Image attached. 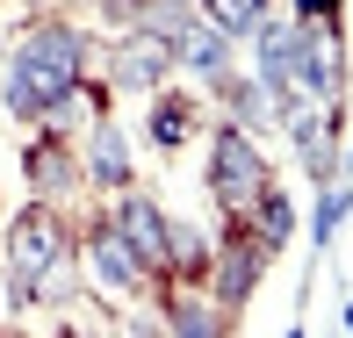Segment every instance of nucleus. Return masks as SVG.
<instances>
[{
    "label": "nucleus",
    "instance_id": "f257e3e1",
    "mask_svg": "<svg viewBox=\"0 0 353 338\" xmlns=\"http://www.w3.org/2000/svg\"><path fill=\"white\" fill-rule=\"evenodd\" d=\"M79 72H87V36L72 22H37L0 65V101H8V116L43 123L79 87Z\"/></svg>",
    "mask_w": 353,
    "mask_h": 338
},
{
    "label": "nucleus",
    "instance_id": "f03ea898",
    "mask_svg": "<svg viewBox=\"0 0 353 338\" xmlns=\"http://www.w3.org/2000/svg\"><path fill=\"white\" fill-rule=\"evenodd\" d=\"M58 260H72V231L51 202H29L8 216V237H0V273H8V302H37V281L51 273Z\"/></svg>",
    "mask_w": 353,
    "mask_h": 338
},
{
    "label": "nucleus",
    "instance_id": "7ed1b4c3",
    "mask_svg": "<svg viewBox=\"0 0 353 338\" xmlns=\"http://www.w3.org/2000/svg\"><path fill=\"white\" fill-rule=\"evenodd\" d=\"M267 187V158H260V144H252L238 123H223V130L210 137V195L223 216H245V202Z\"/></svg>",
    "mask_w": 353,
    "mask_h": 338
},
{
    "label": "nucleus",
    "instance_id": "20e7f679",
    "mask_svg": "<svg viewBox=\"0 0 353 338\" xmlns=\"http://www.w3.org/2000/svg\"><path fill=\"white\" fill-rule=\"evenodd\" d=\"M87 273H94V288H101L108 302H130L137 288H144V260L130 252V237L116 231V223H87Z\"/></svg>",
    "mask_w": 353,
    "mask_h": 338
},
{
    "label": "nucleus",
    "instance_id": "39448f33",
    "mask_svg": "<svg viewBox=\"0 0 353 338\" xmlns=\"http://www.w3.org/2000/svg\"><path fill=\"white\" fill-rule=\"evenodd\" d=\"M108 223L130 237V252L144 260V273H173V252H166L173 216H166L159 202H144V195H130V187H123V195H116V216H108Z\"/></svg>",
    "mask_w": 353,
    "mask_h": 338
},
{
    "label": "nucleus",
    "instance_id": "423d86ee",
    "mask_svg": "<svg viewBox=\"0 0 353 338\" xmlns=\"http://www.w3.org/2000/svg\"><path fill=\"white\" fill-rule=\"evenodd\" d=\"M267 260H274V252L245 231V216H231V231H223V245H216V302L223 310H238V302L252 295V281H260Z\"/></svg>",
    "mask_w": 353,
    "mask_h": 338
},
{
    "label": "nucleus",
    "instance_id": "0eeeda50",
    "mask_svg": "<svg viewBox=\"0 0 353 338\" xmlns=\"http://www.w3.org/2000/svg\"><path fill=\"white\" fill-rule=\"evenodd\" d=\"M79 180H94L101 195H123V187H130V137H123L116 116H94L87 158H79Z\"/></svg>",
    "mask_w": 353,
    "mask_h": 338
},
{
    "label": "nucleus",
    "instance_id": "6e6552de",
    "mask_svg": "<svg viewBox=\"0 0 353 338\" xmlns=\"http://www.w3.org/2000/svg\"><path fill=\"white\" fill-rule=\"evenodd\" d=\"M252 36H260V87L274 101H288L296 94V65H303V22H260Z\"/></svg>",
    "mask_w": 353,
    "mask_h": 338
},
{
    "label": "nucleus",
    "instance_id": "1a4fd4ad",
    "mask_svg": "<svg viewBox=\"0 0 353 338\" xmlns=\"http://www.w3.org/2000/svg\"><path fill=\"white\" fill-rule=\"evenodd\" d=\"M22 166H29V195H37V202H51V209L79 187V158H72V144H65V137H37Z\"/></svg>",
    "mask_w": 353,
    "mask_h": 338
},
{
    "label": "nucleus",
    "instance_id": "9d476101",
    "mask_svg": "<svg viewBox=\"0 0 353 338\" xmlns=\"http://www.w3.org/2000/svg\"><path fill=\"white\" fill-rule=\"evenodd\" d=\"M173 65H188L195 79H210V87H216V79H231V36L195 14L188 29H173Z\"/></svg>",
    "mask_w": 353,
    "mask_h": 338
},
{
    "label": "nucleus",
    "instance_id": "9b49d317",
    "mask_svg": "<svg viewBox=\"0 0 353 338\" xmlns=\"http://www.w3.org/2000/svg\"><path fill=\"white\" fill-rule=\"evenodd\" d=\"M108 72H116L123 94H152L159 79L173 72V43H166V36H123V51H116V65H108Z\"/></svg>",
    "mask_w": 353,
    "mask_h": 338
},
{
    "label": "nucleus",
    "instance_id": "f8f14e48",
    "mask_svg": "<svg viewBox=\"0 0 353 338\" xmlns=\"http://www.w3.org/2000/svg\"><path fill=\"white\" fill-rule=\"evenodd\" d=\"M245 216H252V223H245V231H252V237H260V245H267V252H281V245H288V231H296V209H288V195H281V187H274V180H267V187H260V195H252V202H245Z\"/></svg>",
    "mask_w": 353,
    "mask_h": 338
},
{
    "label": "nucleus",
    "instance_id": "ddd939ff",
    "mask_svg": "<svg viewBox=\"0 0 353 338\" xmlns=\"http://www.w3.org/2000/svg\"><path fill=\"white\" fill-rule=\"evenodd\" d=\"M166 338H223V310H210L202 295H166Z\"/></svg>",
    "mask_w": 353,
    "mask_h": 338
},
{
    "label": "nucleus",
    "instance_id": "4468645a",
    "mask_svg": "<svg viewBox=\"0 0 353 338\" xmlns=\"http://www.w3.org/2000/svg\"><path fill=\"white\" fill-rule=\"evenodd\" d=\"M188 130H195V101H159L152 108V144L159 151H181Z\"/></svg>",
    "mask_w": 353,
    "mask_h": 338
},
{
    "label": "nucleus",
    "instance_id": "2eb2a0df",
    "mask_svg": "<svg viewBox=\"0 0 353 338\" xmlns=\"http://www.w3.org/2000/svg\"><path fill=\"white\" fill-rule=\"evenodd\" d=\"M202 8H210V22L223 36H252V29L267 22V0H202Z\"/></svg>",
    "mask_w": 353,
    "mask_h": 338
},
{
    "label": "nucleus",
    "instance_id": "dca6fc26",
    "mask_svg": "<svg viewBox=\"0 0 353 338\" xmlns=\"http://www.w3.org/2000/svg\"><path fill=\"white\" fill-rule=\"evenodd\" d=\"M339 216H346V195H339V180H332V187H325V202H317V223H310V237H317V245H332Z\"/></svg>",
    "mask_w": 353,
    "mask_h": 338
},
{
    "label": "nucleus",
    "instance_id": "f3484780",
    "mask_svg": "<svg viewBox=\"0 0 353 338\" xmlns=\"http://www.w3.org/2000/svg\"><path fill=\"white\" fill-rule=\"evenodd\" d=\"M332 8L339 0H296V22H332Z\"/></svg>",
    "mask_w": 353,
    "mask_h": 338
}]
</instances>
